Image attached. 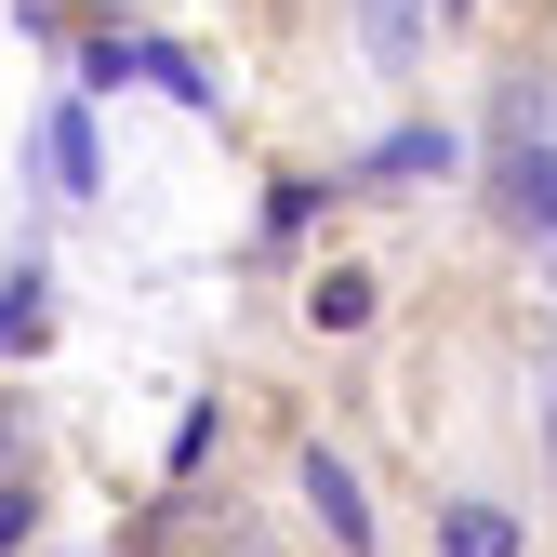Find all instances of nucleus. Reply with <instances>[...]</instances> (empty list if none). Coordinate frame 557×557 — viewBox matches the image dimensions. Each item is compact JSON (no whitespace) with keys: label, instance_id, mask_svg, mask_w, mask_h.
<instances>
[{"label":"nucleus","instance_id":"obj_1","mask_svg":"<svg viewBox=\"0 0 557 557\" xmlns=\"http://www.w3.org/2000/svg\"><path fill=\"white\" fill-rule=\"evenodd\" d=\"M306 505H319V531H332V557H372V505H359V478H345L332 451H306Z\"/></svg>","mask_w":557,"mask_h":557},{"label":"nucleus","instance_id":"obj_2","mask_svg":"<svg viewBox=\"0 0 557 557\" xmlns=\"http://www.w3.org/2000/svg\"><path fill=\"white\" fill-rule=\"evenodd\" d=\"M505 213L557 252V147H505Z\"/></svg>","mask_w":557,"mask_h":557},{"label":"nucleus","instance_id":"obj_3","mask_svg":"<svg viewBox=\"0 0 557 557\" xmlns=\"http://www.w3.org/2000/svg\"><path fill=\"white\" fill-rule=\"evenodd\" d=\"M40 345V265H0V359Z\"/></svg>","mask_w":557,"mask_h":557},{"label":"nucleus","instance_id":"obj_4","mask_svg":"<svg viewBox=\"0 0 557 557\" xmlns=\"http://www.w3.org/2000/svg\"><path fill=\"white\" fill-rule=\"evenodd\" d=\"M438 544H451V557H518V518H492V505H451V518H438Z\"/></svg>","mask_w":557,"mask_h":557},{"label":"nucleus","instance_id":"obj_5","mask_svg":"<svg viewBox=\"0 0 557 557\" xmlns=\"http://www.w3.org/2000/svg\"><path fill=\"white\" fill-rule=\"evenodd\" d=\"M319 319H332V332H359V319H372V278H359V265H332V278H319Z\"/></svg>","mask_w":557,"mask_h":557},{"label":"nucleus","instance_id":"obj_6","mask_svg":"<svg viewBox=\"0 0 557 557\" xmlns=\"http://www.w3.org/2000/svg\"><path fill=\"white\" fill-rule=\"evenodd\" d=\"M372 53H411V0H372Z\"/></svg>","mask_w":557,"mask_h":557}]
</instances>
